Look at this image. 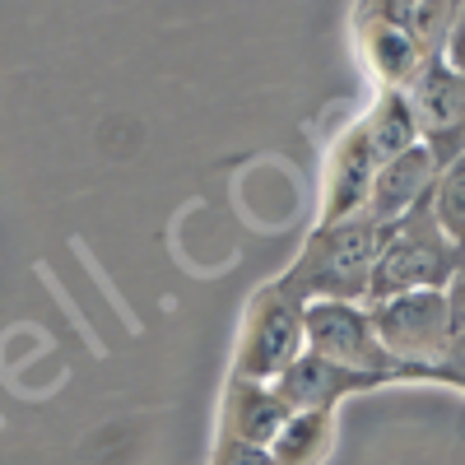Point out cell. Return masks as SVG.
I'll use <instances>...</instances> for the list:
<instances>
[{
  "label": "cell",
  "mask_w": 465,
  "mask_h": 465,
  "mask_svg": "<svg viewBox=\"0 0 465 465\" xmlns=\"http://www.w3.org/2000/svg\"><path fill=\"white\" fill-rule=\"evenodd\" d=\"M465 275H456L447 289H419V293H396L381 302H363L368 322L377 331V344L391 354L401 368H414L433 377V386L460 391L465 372Z\"/></svg>",
  "instance_id": "cell-1"
},
{
  "label": "cell",
  "mask_w": 465,
  "mask_h": 465,
  "mask_svg": "<svg viewBox=\"0 0 465 465\" xmlns=\"http://www.w3.org/2000/svg\"><path fill=\"white\" fill-rule=\"evenodd\" d=\"M381 238L386 228L372 223L368 214L340 219V223H312L280 284L298 302H363Z\"/></svg>",
  "instance_id": "cell-2"
},
{
  "label": "cell",
  "mask_w": 465,
  "mask_h": 465,
  "mask_svg": "<svg viewBox=\"0 0 465 465\" xmlns=\"http://www.w3.org/2000/svg\"><path fill=\"white\" fill-rule=\"evenodd\" d=\"M423 201L405 219H396L391 228H386L363 302H381V298H396V293H419V289H447L460 275V247L438 232V223L429 219V205Z\"/></svg>",
  "instance_id": "cell-3"
},
{
  "label": "cell",
  "mask_w": 465,
  "mask_h": 465,
  "mask_svg": "<svg viewBox=\"0 0 465 465\" xmlns=\"http://www.w3.org/2000/svg\"><path fill=\"white\" fill-rule=\"evenodd\" d=\"M298 354H302V302L280 280H270L252 293L247 312H242V331H238L228 377L275 386Z\"/></svg>",
  "instance_id": "cell-4"
},
{
  "label": "cell",
  "mask_w": 465,
  "mask_h": 465,
  "mask_svg": "<svg viewBox=\"0 0 465 465\" xmlns=\"http://www.w3.org/2000/svg\"><path fill=\"white\" fill-rule=\"evenodd\" d=\"M302 354L340 363V368H354V372H377V377H391L401 381H429L414 368H401L386 349L377 344V331L368 322V307L363 302H302Z\"/></svg>",
  "instance_id": "cell-5"
},
{
  "label": "cell",
  "mask_w": 465,
  "mask_h": 465,
  "mask_svg": "<svg viewBox=\"0 0 465 465\" xmlns=\"http://www.w3.org/2000/svg\"><path fill=\"white\" fill-rule=\"evenodd\" d=\"M401 94L414 116L419 144L438 159V168L465 159V74L451 70L442 52H433Z\"/></svg>",
  "instance_id": "cell-6"
},
{
  "label": "cell",
  "mask_w": 465,
  "mask_h": 465,
  "mask_svg": "<svg viewBox=\"0 0 465 465\" xmlns=\"http://www.w3.org/2000/svg\"><path fill=\"white\" fill-rule=\"evenodd\" d=\"M377 177V159L368 149L363 126H344L326 153V173H322V201H317V223H340L354 219L368 205V191Z\"/></svg>",
  "instance_id": "cell-7"
},
{
  "label": "cell",
  "mask_w": 465,
  "mask_h": 465,
  "mask_svg": "<svg viewBox=\"0 0 465 465\" xmlns=\"http://www.w3.org/2000/svg\"><path fill=\"white\" fill-rule=\"evenodd\" d=\"M396 386L391 377H377V372H354V368H340L312 354H298L284 377L275 381V391L289 410H340L349 396H368V391H386Z\"/></svg>",
  "instance_id": "cell-8"
},
{
  "label": "cell",
  "mask_w": 465,
  "mask_h": 465,
  "mask_svg": "<svg viewBox=\"0 0 465 465\" xmlns=\"http://www.w3.org/2000/svg\"><path fill=\"white\" fill-rule=\"evenodd\" d=\"M293 410L280 401L275 386L265 381H242L228 377L223 396H219V423H214V442H242V447H270V438L280 433V423Z\"/></svg>",
  "instance_id": "cell-9"
},
{
  "label": "cell",
  "mask_w": 465,
  "mask_h": 465,
  "mask_svg": "<svg viewBox=\"0 0 465 465\" xmlns=\"http://www.w3.org/2000/svg\"><path fill=\"white\" fill-rule=\"evenodd\" d=\"M354 37H359V56L368 61L377 89H405L419 74V65L433 56V52H423L405 28H396L386 19L377 0L354 10Z\"/></svg>",
  "instance_id": "cell-10"
},
{
  "label": "cell",
  "mask_w": 465,
  "mask_h": 465,
  "mask_svg": "<svg viewBox=\"0 0 465 465\" xmlns=\"http://www.w3.org/2000/svg\"><path fill=\"white\" fill-rule=\"evenodd\" d=\"M438 173H442L438 159H433L423 144L396 153V159H386V163L377 168V177H372V191H368L363 214H368L372 223H381V228H391L396 219H405L423 196H429L433 182H438Z\"/></svg>",
  "instance_id": "cell-11"
},
{
  "label": "cell",
  "mask_w": 465,
  "mask_h": 465,
  "mask_svg": "<svg viewBox=\"0 0 465 465\" xmlns=\"http://www.w3.org/2000/svg\"><path fill=\"white\" fill-rule=\"evenodd\" d=\"M335 414L340 410H293L265 447L270 460L275 465H322L335 447Z\"/></svg>",
  "instance_id": "cell-12"
},
{
  "label": "cell",
  "mask_w": 465,
  "mask_h": 465,
  "mask_svg": "<svg viewBox=\"0 0 465 465\" xmlns=\"http://www.w3.org/2000/svg\"><path fill=\"white\" fill-rule=\"evenodd\" d=\"M359 126H363V135H368V149H372L377 168H381L386 159H396V153H405V149L419 144L414 116H410L401 89H377L372 107L359 116Z\"/></svg>",
  "instance_id": "cell-13"
},
{
  "label": "cell",
  "mask_w": 465,
  "mask_h": 465,
  "mask_svg": "<svg viewBox=\"0 0 465 465\" xmlns=\"http://www.w3.org/2000/svg\"><path fill=\"white\" fill-rule=\"evenodd\" d=\"M381 15L396 28H405L423 52H442L451 24L460 19V0H377Z\"/></svg>",
  "instance_id": "cell-14"
},
{
  "label": "cell",
  "mask_w": 465,
  "mask_h": 465,
  "mask_svg": "<svg viewBox=\"0 0 465 465\" xmlns=\"http://www.w3.org/2000/svg\"><path fill=\"white\" fill-rule=\"evenodd\" d=\"M423 205H429V219L438 223L442 238L460 247L465 242V159H456L438 173V182H433Z\"/></svg>",
  "instance_id": "cell-15"
},
{
  "label": "cell",
  "mask_w": 465,
  "mask_h": 465,
  "mask_svg": "<svg viewBox=\"0 0 465 465\" xmlns=\"http://www.w3.org/2000/svg\"><path fill=\"white\" fill-rule=\"evenodd\" d=\"M210 465H275L265 447H242V442H214Z\"/></svg>",
  "instance_id": "cell-16"
}]
</instances>
